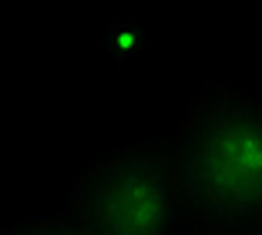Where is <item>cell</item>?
Listing matches in <instances>:
<instances>
[{
    "mask_svg": "<svg viewBox=\"0 0 262 235\" xmlns=\"http://www.w3.org/2000/svg\"><path fill=\"white\" fill-rule=\"evenodd\" d=\"M168 158L195 235H262V98L208 81L192 94Z\"/></svg>",
    "mask_w": 262,
    "mask_h": 235,
    "instance_id": "1",
    "label": "cell"
},
{
    "mask_svg": "<svg viewBox=\"0 0 262 235\" xmlns=\"http://www.w3.org/2000/svg\"><path fill=\"white\" fill-rule=\"evenodd\" d=\"M71 235H195L178 202L168 135L94 155L61 208Z\"/></svg>",
    "mask_w": 262,
    "mask_h": 235,
    "instance_id": "2",
    "label": "cell"
},
{
    "mask_svg": "<svg viewBox=\"0 0 262 235\" xmlns=\"http://www.w3.org/2000/svg\"><path fill=\"white\" fill-rule=\"evenodd\" d=\"M10 235H71L68 232V222H64L61 212H51V215H40V219H24L17 225L7 228Z\"/></svg>",
    "mask_w": 262,
    "mask_h": 235,
    "instance_id": "3",
    "label": "cell"
}]
</instances>
